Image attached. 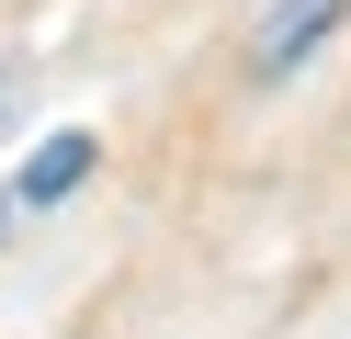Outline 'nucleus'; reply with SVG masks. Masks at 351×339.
Returning <instances> with one entry per match:
<instances>
[{"label":"nucleus","instance_id":"1","mask_svg":"<svg viewBox=\"0 0 351 339\" xmlns=\"http://www.w3.org/2000/svg\"><path fill=\"white\" fill-rule=\"evenodd\" d=\"M340 23H351V0H261L250 12V79H295Z\"/></svg>","mask_w":351,"mask_h":339},{"label":"nucleus","instance_id":"2","mask_svg":"<svg viewBox=\"0 0 351 339\" xmlns=\"http://www.w3.org/2000/svg\"><path fill=\"white\" fill-rule=\"evenodd\" d=\"M91 158H102V147H91L80 125H69V136H46V147L23 158V181H12V203H57V192H80V181H91Z\"/></svg>","mask_w":351,"mask_h":339},{"label":"nucleus","instance_id":"3","mask_svg":"<svg viewBox=\"0 0 351 339\" xmlns=\"http://www.w3.org/2000/svg\"><path fill=\"white\" fill-rule=\"evenodd\" d=\"M0 113H12V68H0Z\"/></svg>","mask_w":351,"mask_h":339}]
</instances>
